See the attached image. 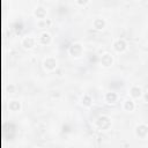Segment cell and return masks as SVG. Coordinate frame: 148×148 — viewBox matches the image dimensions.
Here are the masks:
<instances>
[{"instance_id":"5bb4252c","label":"cell","mask_w":148,"mask_h":148,"mask_svg":"<svg viewBox=\"0 0 148 148\" xmlns=\"http://www.w3.org/2000/svg\"><path fill=\"white\" fill-rule=\"evenodd\" d=\"M104 99H105V102L109 103V104H114V103L118 101V94L114 92V91H109V92L105 94Z\"/></svg>"},{"instance_id":"6da1fadb","label":"cell","mask_w":148,"mask_h":148,"mask_svg":"<svg viewBox=\"0 0 148 148\" xmlns=\"http://www.w3.org/2000/svg\"><path fill=\"white\" fill-rule=\"evenodd\" d=\"M95 125H96V127H97L98 130H101V131H108V130L111 128L112 121H111V118H110L109 116L102 114V116H99V117L96 119Z\"/></svg>"},{"instance_id":"8fae6325","label":"cell","mask_w":148,"mask_h":148,"mask_svg":"<svg viewBox=\"0 0 148 148\" xmlns=\"http://www.w3.org/2000/svg\"><path fill=\"white\" fill-rule=\"evenodd\" d=\"M51 40H52V37H51V35H50L49 32H46V31L42 32V34L39 35V37H38V42H39V44H42V45H49V44L51 43Z\"/></svg>"},{"instance_id":"ac0fdd59","label":"cell","mask_w":148,"mask_h":148,"mask_svg":"<svg viewBox=\"0 0 148 148\" xmlns=\"http://www.w3.org/2000/svg\"><path fill=\"white\" fill-rule=\"evenodd\" d=\"M37 148H39V147H37Z\"/></svg>"},{"instance_id":"30bf717a","label":"cell","mask_w":148,"mask_h":148,"mask_svg":"<svg viewBox=\"0 0 148 148\" xmlns=\"http://www.w3.org/2000/svg\"><path fill=\"white\" fill-rule=\"evenodd\" d=\"M34 15L38 18V20H45V17H46V15H47V10L44 8V7H42V6H38L35 10H34Z\"/></svg>"},{"instance_id":"4fadbf2b","label":"cell","mask_w":148,"mask_h":148,"mask_svg":"<svg viewBox=\"0 0 148 148\" xmlns=\"http://www.w3.org/2000/svg\"><path fill=\"white\" fill-rule=\"evenodd\" d=\"M8 108H9V110L13 111V112H18V111H21V109H22V104H21V102L17 101V99H10L9 103H8Z\"/></svg>"},{"instance_id":"9c48e42d","label":"cell","mask_w":148,"mask_h":148,"mask_svg":"<svg viewBox=\"0 0 148 148\" xmlns=\"http://www.w3.org/2000/svg\"><path fill=\"white\" fill-rule=\"evenodd\" d=\"M106 25V22L103 17H96L92 20V28L95 30H103Z\"/></svg>"},{"instance_id":"e0dca14e","label":"cell","mask_w":148,"mask_h":148,"mask_svg":"<svg viewBox=\"0 0 148 148\" xmlns=\"http://www.w3.org/2000/svg\"><path fill=\"white\" fill-rule=\"evenodd\" d=\"M76 3L77 5H87V3H89V1H83V2L82 1H76Z\"/></svg>"},{"instance_id":"5b68a950","label":"cell","mask_w":148,"mask_h":148,"mask_svg":"<svg viewBox=\"0 0 148 148\" xmlns=\"http://www.w3.org/2000/svg\"><path fill=\"white\" fill-rule=\"evenodd\" d=\"M36 43H37V39H36L35 37H32V36H24V37L21 39V45H22V47L25 49V50H31V49H34L35 45H36Z\"/></svg>"},{"instance_id":"277c9868","label":"cell","mask_w":148,"mask_h":148,"mask_svg":"<svg viewBox=\"0 0 148 148\" xmlns=\"http://www.w3.org/2000/svg\"><path fill=\"white\" fill-rule=\"evenodd\" d=\"M134 134H135L136 138H139L141 140L146 139L148 136V125L147 124H143V123L136 125V127L134 130Z\"/></svg>"},{"instance_id":"8992f818","label":"cell","mask_w":148,"mask_h":148,"mask_svg":"<svg viewBox=\"0 0 148 148\" xmlns=\"http://www.w3.org/2000/svg\"><path fill=\"white\" fill-rule=\"evenodd\" d=\"M99 64H101L102 67H105V68L111 67L113 65V57H112V54L109 53V52L103 53L99 57Z\"/></svg>"},{"instance_id":"2e32d148","label":"cell","mask_w":148,"mask_h":148,"mask_svg":"<svg viewBox=\"0 0 148 148\" xmlns=\"http://www.w3.org/2000/svg\"><path fill=\"white\" fill-rule=\"evenodd\" d=\"M142 97H143V99H145V102H146V103H148V90H146V91L143 92V95H142Z\"/></svg>"},{"instance_id":"52a82bcc","label":"cell","mask_w":148,"mask_h":148,"mask_svg":"<svg viewBox=\"0 0 148 148\" xmlns=\"http://www.w3.org/2000/svg\"><path fill=\"white\" fill-rule=\"evenodd\" d=\"M113 50L117 52V53H124L126 50H127V43L125 39L123 38H118L113 42Z\"/></svg>"},{"instance_id":"7c38bea8","label":"cell","mask_w":148,"mask_h":148,"mask_svg":"<svg viewBox=\"0 0 148 148\" xmlns=\"http://www.w3.org/2000/svg\"><path fill=\"white\" fill-rule=\"evenodd\" d=\"M123 109L125 111H127V112L134 111V109H135V102H134V99H132V98L125 99L124 103H123Z\"/></svg>"},{"instance_id":"9a60e30c","label":"cell","mask_w":148,"mask_h":148,"mask_svg":"<svg viewBox=\"0 0 148 148\" xmlns=\"http://www.w3.org/2000/svg\"><path fill=\"white\" fill-rule=\"evenodd\" d=\"M81 104L84 106V108H90L91 104H92V98L90 95L88 94H84L82 97H81Z\"/></svg>"},{"instance_id":"ba28073f","label":"cell","mask_w":148,"mask_h":148,"mask_svg":"<svg viewBox=\"0 0 148 148\" xmlns=\"http://www.w3.org/2000/svg\"><path fill=\"white\" fill-rule=\"evenodd\" d=\"M128 94H130V97H131L132 99H138V98H141V97H142L143 91H142L141 87H139V86L135 84V86H132V87L130 88Z\"/></svg>"},{"instance_id":"3957f363","label":"cell","mask_w":148,"mask_h":148,"mask_svg":"<svg viewBox=\"0 0 148 148\" xmlns=\"http://www.w3.org/2000/svg\"><path fill=\"white\" fill-rule=\"evenodd\" d=\"M43 67L46 72H53L58 67V60L54 57H46L43 60Z\"/></svg>"},{"instance_id":"7a4b0ae2","label":"cell","mask_w":148,"mask_h":148,"mask_svg":"<svg viewBox=\"0 0 148 148\" xmlns=\"http://www.w3.org/2000/svg\"><path fill=\"white\" fill-rule=\"evenodd\" d=\"M83 52H84L83 45H82L81 43H79V42L73 43V44L69 46V49H68V53H69L73 58H75V59L81 58L82 54H83Z\"/></svg>"}]
</instances>
